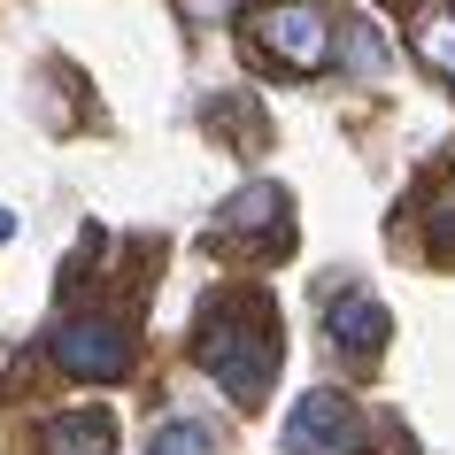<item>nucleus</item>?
I'll use <instances>...</instances> for the list:
<instances>
[{"label": "nucleus", "instance_id": "4", "mask_svg": "<svg viewBox=\"0 0 455 455\" xmlns=\"http://www.w3.org/2000/svg\"><path fill=\"white\" fill-rule=\"evenodd\" d=\"M54 363L70 371V379H93V386H108V379H124L132 371V339L116 332V324H100V316H70V324H54Z\"/></svg>", "mask_w": 455, "mask_h": 455}, {"label": "nucleus", "instance_id": "2", "mask_svg": "<svg viewBox=\"0 0 455 455\" xmlns=\"http://www.w3.org/2000/svg\"><path fill=\"white\" fill-rule=\"evenodd\" d=\"M255 47H263L278 70L309 77V70L332 62V24H324L316 0H270L263 16H255Z\"/></svg>", "mask_w": 455, "mask_h": 455}, {"label": "nucleus", "instance_id": "9", "mask_svg": "<svg viewBox=\"0 0 455 455\" xmlns=\"http://www.w3.org/2000/svg\"><path fill=\"white\" fill-rule=\"evenodd\" d=\"M147 455H216V432L201 425V417H170L163 432H155V448Z\"/></svg>", "mask_w": 455, "mask_h": 455}, {"label": "nucleus", "instance_id": "3", "mask_svg": "<svg viewBox=\"0 0 455 455\" xmlns=\"http://www.w3.org/2000/svg\"><path fill=\"white\" fill-rule=\"evenodd\" d=\"M363 409L347 402V394H301L286 417V455H363Z\"/></svg>", "mask_w": 455, "mask_h": 455}, {"label": "nucleus", "instance_id": "1", "mask_svg": "<svg viewBox=\"0 0 455 455\" xmlns=\"http://www.w3.org/2000/svg\"><path fill=\"white\" fill-rule=\"evenodd\" d=\"M193 355L209 371L224 394L240 409H255L278 379V324H270L263 301H247V293H224L201 309V339H193Z\"/></svg>", "mask_w": 455, "mask_h": 455}, {"label": "nucleus", "instance_id": "7", "mask_svg": "<svg viewBox=\"0 0 455 455\" xmlns=\"http://www.w3.org/2000/svg\"><path fill=\"white\" fill-rule=\"evenodd\" d=\"M324 332H332L339 355H363V363H371L386 347V309L371 301V293H339L332 309H324Z\"/></svg>", "mask_w": 455, "mask_h": 455}, {"label": "nucleus", "instance_id": "10", "mask_svg": "<svg viewBox=\"0 0 455 455\" xmlns=\"http://www.w3.org/2000/svg\"><path fill=\"white\" fill-rule=\"evenodd\" d=\"M432 247H440V255H455V178H448V186H440V193H432Z\"/></svg>", "mask_w": 455, "mask_h": 455}, {"label": "nucleus", "instance_id": "5", "mask_svg": "<svg viewBox=\"0 0 455 455\" xmlns=\"http://www.w3.org/2000/svg\"><path fill=\"white\" fill-rule=\"evenodd\" d=\"M224 240H247V255H278V247L293 240L286 193H278V186H247V193H232V209H224Z\"/></svg>", "mask_w": 455, "mask_h": 455}, {"label": "nucleus", "instance_id": "8", "mask_svg": "<svg viewBox=\"0 0 455 455\" xmlns=\"http://www.w3.org/2000/svg\"><path fill=\"white\" fill-rule=\"evenodd\" d=\"M54 455H108V417L100 409H77V417H62V425L47 432Z\"/></svg>", "mask_w": 455, "mask_h": 455}, {"label": "nucleus", "instance_id": "6", "mask_svg": "<svg viewBox=\"0 0 455 455\" xmlns=\"http://www.w3.org/2000/svg\"><path fill=\"white\" fill-rule=\"evenodd\" d=\"M409 54L455 93V0H417L409 8Z\"/></svg>", "mask_w": 455, "mask_h": 455}]
</instances>
